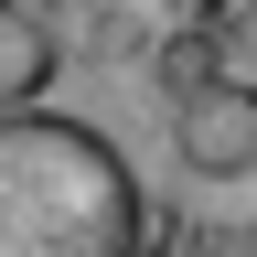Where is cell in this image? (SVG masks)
Returning <instances> with one entry per match:
<instances>
[{"label": "cell", "instance_id": "1", "mask_svg": "<svg viewBox=\"0 0 257 257\" xmlns=\"http://www.w3.org/2000/svg\"><path fill=\"white\" fill-rule=\"evenodd\" d=\"M150 193L96 118L0 107V257H140Z\"/></svg>", "mask_w": 257, "mask_h": 257}, {"label": "cell", "instance_id": "2", "mask_svg": "<svg viewBox=\"0 0 257 257\" xmlns=\"http://www.w3.org/2000/svg\"><path fill=\"white\" fill-rule=\"evenodd\" d=\"M172 150L193 182H246L257 172V75L204 64L193 86H172Z\"/></svg>", "mask_w": 257, "mask_h": 257}, {"label": "cell", "instance_id": "3", "mask_svg": "<svg viewBox=\"0 0 257 257\" xmlns=\"http://www.w3.org/2000/svg\"><path fill=\"white\" fill-rule=\"evenodd\" d=\"M64 75V43L32 0H0V107H43V86Z\"/></svg>", "mask_w": 257, "mask_h": 257}, {"label": "cell", "instance_id": "4", "mask_svg": "<svg viewBox=\"0 0 257 257\" xmlns=\"http://www.w3.org/2000/svg\"><path fill=\"white\" fill-rule=\"evenodd\" d=\"M204 32L236 75H257V0H204Z\"/></svg>", "mask_w": 257, "mask_h": 257}, {"label": "cell", "instance_id": "5", "mask_svg": "<svg viewBox=\"0 0 257 257\" xmlns=\"http://www.w3.org/2000/svg\"><path fill=\"white\" fill-rule=\"evenodd\" d=\"M161 11H204V0H161Z\"/></svg>", "mask_w": 257, "mask_h": 257}]
</instances>
